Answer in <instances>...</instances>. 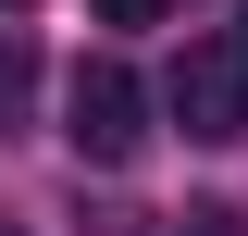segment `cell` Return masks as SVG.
Instances as JSON below:
<instances>
[{"label": "cell", "mask_w": 248, "mask_h": 236, "mask_svg": "<svg viewBox=\"0 0 248 236\" xmlns=\"http://www.w3.org/2000/svg\"><path fill=\"white\" fill-rule=\"evenodd\" d=\"M62 137H75V162H99V174L137 162V149H149V87H137L124 62H75V75H62Z\"/></svg>", "instance_id": "1"}, {"label": "cell", "mask_w": 248, "mask_h": 236, "mask_svg": "<svg viewBox=\"0 0 248 236\" xmlns=\"http://www.w3.org/2000/svg\"><path fill=\"white\" fill-rule=\"evenodd\" d=\"M161 100H174V124H186L199 149H236V137H248V50H236V37H186Z\"/></svg>", "instance_id": "2"}, {"label": "cell", "mask_w": 248, "mask_h": 236, "mask_svg": "<svg viewBox=\"0 0 248 236\" xmlns=\"http://www.w3.org/2000/svg\"><path fill=\"white\" fill-rule=\"evenodd\" d=\"M0 112H25V50L0 37Z\"/></svg>", "instance_id": "3"}, {"label": "cell", "mask_w": 248, "mask_h": 236, "mask_svg": "<svg viewBox=\"0 0 248 236\" xmlns=\"http://www.w3.org/2000/svg\"><path fill=\"white\" fill-rule=\"evenodd\" d=\"M99 13H112V25H149V13H161V0H99Z\"/></svg>", "instance_id": "4"}, {"label": "cell", "mask_w": 248, "mask_h": 236, "mask_svg": "<svg viewBox=\"0 0 248 236\" xmlns=\"http://www.w3.org/2000/svg\"><path fill=\"white\" fill-rule=\"evenodd\" d=\"M236 50H248V37H236Z\"/></svg>", "instance_id": "5"}]
</instances>
